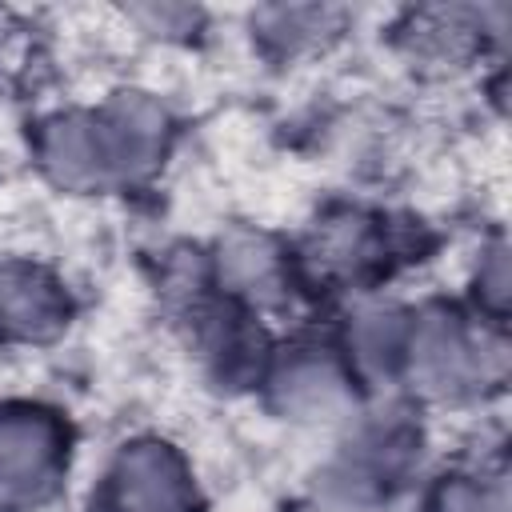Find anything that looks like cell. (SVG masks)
Returning a JSON list of instances; mask_svg holds the SVG:
<instances>
[{
    "label": "cell",
    "mask_w": 512,
    "mask_h": 512,
    "mask_svg": "<svg viewBox=\"0 0 512 512\" xmlns=\"http://www.w3.org/2000/svg\"><path fill=\"white\" fill-rule=\"evenodd\" d=\"M124 500H132L140 512H172L180 504V476H176L172 460L156 448L132 452L128 480H124Z\"/></svg>",
    "instance_id": "obj_1"
},
{
    "label": "cell",
    "mask_w": 512,
    "mask_h": 512,
    "mask_svg": "<svg viewBox=\"0 0 512 512\" xmlns=\"http://www.w3.org/2000/svg\"><path fill=\"white\" fill-rule=\"evenodd\" d=\"M44 440L36 436V428L32 424H8L4 432H0V464L8 468V472H32L40 460H44Z\"/></svg>",
    "instance_id": "obj_2"
}]
</instances>
